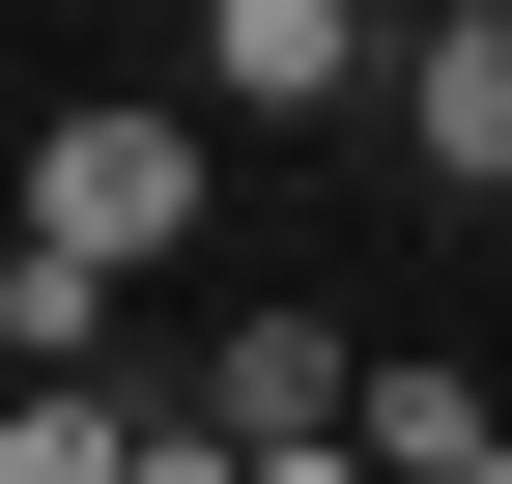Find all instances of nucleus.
Masks as SVG:
<instances>
[{
    "mask_svg": "<svg viewBox=\"0 0 512 484\" xmlns=\"http://www.w3.org/2000/svg\"><path fill=\"white\" fill-rule=\"evenodd\" d=\"M200 114H171V86H86V114H29V257H86V285H143L171 257V228H200Z\"/></svg>",
    "mask_w": 512,
    "mask_h": 484,
    "instance_id": "f257e3e1",
    "label": "nucleus"
},
{
    "mask_svg": "<svg viewBox=\"0 0 512 484\" xmlns=\"http://www.w3.org/2000/svg\"><path fill=\"white\" fill-rule=\"evenodd\" d=\"M200 86H228V143H285V114L399 86V29H342V0H228V29H200Z\"/></svg>",
    "mask_w": 512,
    "mask_h": 484,
    "instance_id": "f03ea898",
    "label": "nucleus"
},
{
    "mask_svg": "<svg viewBox=\"0 0 512 484\" xmlns=\"http://www.w3.org/2000/svg\"><path fill=\"white\" fill-rule=\"evenodd\" d=\"M399 143L456 171V200H512V0H427L399 29Z\"/></svg>",
    "mask_w": 512,
    "mask_h": 484,
    "instance_id": "7ed1b4c3",
    "label": "nucleus"
},
{
    "mask_svg": "<svg viewBox=\"0 0 512 484\" xmlns=\"http://www.w3.org/2000/svg\"><path fill=\"white\" fill-rule=\"evenodd\" d=\"M0 371L86 399V371H114V285H86V257H0Z\"/></svg>",
    "mask_w": 512,
    "mask_h": 484,
    "instance_id": "20e7f679",
    "label": "nucleus"
},
{
    "mask_svg": "<svg viewBox=\"0 0 512 484\" xmlns=\"http://www.w3.org/2000/svg\"><path fill=\"white\" fill-rule=\"evenodd\" d=\"M256 484H370V456H256Z\"/></svg>",
    "mask_w": 512,
    "mask_h": 484,
    "instance_id": "39448f33",
    "label": "nucleus"
},
{
    "mask_svg": "<svg viewBox=\"0 0 512 484\" xmlns=\"http://www.w3.org/2000/svg\"><path fill=\"white\" fill-rule=\"evenodd\" d=\"M484 484H512V456H484Z\"/></svg>",
    "mask_w": 512,
    "mask_h": 484,
    "instance_id": "423d86ee",
    "label": "nucleus"
}]
</instances>
